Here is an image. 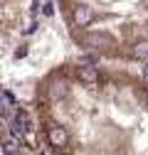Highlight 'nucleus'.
Masks as SVG:
<instances>
[{
	"label": "nucleus",
	"mask_w": 148,
	"mask_h": 155,
	"mask_svg": "<svg viewBox=\"0 0 148 155\" xmlns=\"http://www.w3.org/2000/svg\"><path fill=\"white\" fill-rule=\"evenodd\" d=\"M45 138H47V143H49L54 150H62V148L69 145V133H67V128H64V126H57V123L47 126Z\"/></svg>",
	"instance_id": "nucleus-1"
},
{
	"label": "nucleus",
	"mask_w": 148,
	"mask_h": 155,
	"mask_svg": "<svg viewBox=\"0 0 148 155\" xmlns=\"http://www.w3.org/2000/svg\"><path fill=\"white\" fill-rule=\"evenodd\" d=\"M72 20H74L77 27H89L91 22L96 20V12H94V8H89L86 3H77L74 10H72Z\"/></svg>",
	"instance_id": "nucleus-2"
},
{
	"label": "nucleus",
	"mask_w": 148,
	"mask_h": 155,
	"mask_svg": "<svg viewBox=\"0 0 148 155\" xmlns=\"http://www.w3.org/2000/svg\"><path fill=\"white\" fill-rule=\"evenodd\" d=\"M77 76H79V81H82L84 86H89V89H94V86L99 84V71H96V67H91V64L77 67Z\"/></svg>",
	"instance_id": "nucleus-3"
},
{
	"label": "nucleus",
	"mask_w": 148,
	"mask_h": 155,
	"mask_svg": "<svg viewBox=\"0 0 148 155\" xmlns=\"http://www.w3.org/2000/svg\"><path fill=\"white\" fill-rule=\"evenodd\" d=\"M84 45H86L89 49H106V47L114 45V40H111L106 32H91V35L84 37Z\"/></svg>",
	"instance_id": "nucleus-4"
},
{
	"label": "nucleus",
	"mask_w": 148,
	"mask_h": 155,
	"mask_svg": "<svg viewBox=\"0 0 148 155\" xmlns=\"http://www.w3.org/2000/svg\"><path fill=\"white\" fill-rule=\"evenodd\" d=\"M131 54L141 62H148V40H136L131 47Z\"/></svg>",
	"instance_id": "nucleus-5"
},
{
	"label": "nucleus",
	"mask_w": 148,
	"mask_h": 155,
	"mask_svg": "<svg viewBox=\"0 0 148 155\" xmlns=\"http://www.w3.org/2000/svg\"><path fill=\"white\" fill-rule=\"evenodd\" d=\"M20 140H17V138H5V143H3V148H0V150H3L5 155H15V153H20Z\"/></svg>",
	"instance_id": "nucleus-6"
},
{
	"label": "nucleus",
	"mask_w": 148,
	"mask_h": 155,
	"mask_svg": "<svg viewBox=\"0 0 148 155\" xmlns=\"http://www.w3.org/2000/svg\"><path fill=\"white\" fill-rule=\"evenodd\" d=\"M49 96H52L54 101H57V99H64V96H67V84H64V81L52 84V86H49Z\"/></svg>",
	"instance_id": "nucleus-7"
},
{
	"label": "nucleus",
	"mask_w": 148,
	"mask_h": 155,
	"mask_svg": "<svg viewBox=\"0 0 148 155\" xmlns=\"http://www.w3.org/2000/svg\"><path fill=\"white\" fill-rule=\"evenodd\" d=\"M143 79H146V81H148V67H146V71H143Z\"/></svg>",
	"instance_id": "nucleus-8"
}]
</instances>
